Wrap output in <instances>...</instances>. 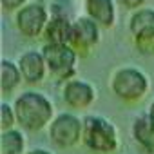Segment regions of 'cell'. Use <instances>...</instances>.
<instances>
[{
    "label": "cell",
    "mask_w": 154,
    "mask_h": 154,
    "mask_svg": "<svg viewBox=\"0 0 154 154\" xmlns=\"http://www.w3.org/2000/svg\"><path fill=\"white\" fill-rule=\"evenodd\" d=\"M15 114L17 123L24 132H40L51 125L54 120L53 102L40 91L27 89L15 98Z\"/></svg>",
    "instance_id": "obj_1"
},
{
    "label": "cell",
    "mask_w": 154,
    "mask_h": 154,
    "mask_svg": "<svg viewBox=\"0 0 154 154\" xmlns=\"http://www.w3.org/2000/svg\"><path fill=\"white\" fill-rule=\"evenodd\" d=\"M84 120V138L85 145L94 154H114L120 149V132L116 125L102 114H87Z\"/></svg>",
    "instance_id": "obj_2"
},
{
    "label": "cell",
    "mask_w": 154,
    "mask_h": 154,
    "mask_svg": "<svg viewBox=\"0 0 154 154\" xmlns=\"http://www.w3.org/2000/svg\"><path fill=\"white\" fill-rule=\"evenodd\" d=\"M109 87L118 100L125 103H138L149 94L150 78L140 67L123 65V67H118L111 74Z\"/></svg>",
    "instance_id": "obj_3"
},
{
    "label": "cell",
    "mask_w": 154,
    "mask_h": 154,
    "mask_svg": "<svg viewBox=\"0 0 154 154\" xmlns=\"http://www.w3.org/2000/svg\"><path fill=\"white\" fill-rule=\"evenodd\" d=\"M42 54L47 63V71L60 82H69L76 78V65H78V53L69 44H44Z\"/></svg>",
    "instance_id": "obj_4"
},
{
    "label": "cell",
    "mask_w": 154,
    "mask_h": 154,
    "mask_svg": "<svg viewBox=\"0 0 154 154\" xmlns=\"http://www.w3.org/2000/svg\"><path fill=\"white\" fill-rule=\"evenodd\" d=\"M47 136L51 143L58 149H72L82 143L84 138V120L74 112H58L51 125L47 127Z\"/></svg>",
    "instance_id": "obj_5"
},
{
    "label": "cell",
    "mask_w": 154,
    "mask_h": 154,
    "mask_svg": "<svg viewBox=\"0 0 154 154\" xmlns=\"http://www.w3.org/2000/svg\"><path fill=\"white\" fill-rule=\"evenodd\" d=\"M49 18H51V13L47 6L40 2H29L27 6H24L15 13V27L24 38L35 40L44 36Z\"/></svg>",
    "instance_id": "obj_6"
},
{
    "label": "cell",
    "mask_w": 154,
    "mask_h": 154,
    "mask_svg": "<svg viewBox=\"0 0 154 154\" xmlns=\"http://www.w3.org/2000/svg\"><path fill=\"white\" fill-rule=\"evenodd\" d=\"M100 38H102V27L87 15H82L72 20V36L69 45L78 53L80 58L91 56L96 45L100 44Z\"/></svg>",
    "instance_id": "obj_7"
},
{
    "label": "cell",
    "mask_w": 154,
    "mask_h": 154,
    "mask_svg": "<svg viewBox=\"0 0 154 154\" xmlns=\"http://www.w3.org/2000/svg\"><path fill=\"white\" fill-rule=\"evenodd\" d=\"M62 100L72 111H85L96 102V89L91 82L72 78L62 87Z\"/></svg>",
    "instance_id": "obj_8"
},
{
    "label": "cell",
    "mask_w": 154,
    "mask_h": 154,
    "mask_svg": "<svg viewBox=\"0 0 154 154\" xmlns=\"http://www.w3.org/2000/svg\"><path fill=\"white\" fill-rule=\"evenodd\" d=\"M17 63H18V69H20L22 76H24V82L29 84V85H36V84L44 82L45 76L49 74L42 51H36V49L24 51L18 56Z\"/></svg>",
    "instance_id": "obj_9"
},
{
    "label": "cell",
    "mask_w": 154,
    "mask_h": 154,
    "mask_svg": "<svg viewBox=\"0 0 154 154\" xmlns=\"http://www.w3.org/2000/svg\"><path fill=\"white\" fill-rule=\"evenodd\" d=\"M51 18L49 24L44 31V44H71V36H72V20H69V17L58 9H54V6H51Z\"/></svg>",
    "instance_id": "obj_10"
},
{
    "label": "cell",
    "mask_w": 154,
    "mask_h": 154,
    "mask_svg": "<svg viewBox=\"0 0 154 154\" xmlns=\"http://www.w3.org/2000/svg\"><path fill=\"white\" fill-rule=\"evenodd\" d=\"M85 15L94 20L102 29H111L116 24V2L114 0H84Z\"/></svg>",
    "instance_id": "obj_11"
},
{
    "label": "cell",
    "mask_w": 154,
    "mask_h": 154,
    "mask_svg": "<svg viewBox=\"0 0 154 154\" xmlns=\"http://www.w3.org/2000/svg\"><path fill=\"white\" fill-rule=\"evenodd\" d=\"M131 134H132L134 141L147 154H154V116L152 114L143 112V114L136 116L132 122V127H131Z\"/></svg>",
    "instance_id": "obj_12"
},
{
    "label": "cell",
    "mask_w": 154,
    "mask_h": 154,
    "mask_svg": "<svg viewBox=\"0 0 154 154\" xmlns=\"http://www.w3.org/2000/svg\"><path fill=\"white\" fill-rule=\"evenodd\" d=\"M22 84L24 76L18 69V63L9 58H2L0 60V91H2V96H11Z\"/></svg>",
    "instance_id": "obj_13"
},
{
    "label": "cell",
    "mask_w": 154,
    "mask_h": 154,
    "mask_svg": "<svg viewBox=\"0 0 154 154\" xmlns=\"http://www.w3.org/2000/svg\"><path fill=\"white\" fill-rule=\"evenodd\" d=\"M26 134L20 127L0 131V154H26Z\"/></svg>",
    "instance_id": "obj_14"
},
{
    "label": "cell",
    "mask_w": 154,
    "mask_h": 154,
    "mask_svg": "<svg viewBox=\"0 0 154 154\" xmlns=\"http://www.w3.org/2000/svg\"><path fill=\"white\" fill-rule=\"evenodd\" d=\"M147 27H154V9L152 8H141V9L132 11L129 17V24H127L131 36L138 35L140 31H143Z\"/></svg>",
    "instance_id": "obj_15"
},
{
    "label": "cell",
    "mask_w": 154,
    "mask_h": 154,
    "mask_svg": "<svg viewBox=\"0 0 154 154\" xmlns=\"http://www.w3.org/2000/svg\"><path fill=\"white\" fill-rule=\"evenodd\" d=\"M131 38H132V44L140 54L154 56V27H147Z\"/></svg>",
    "instance_id": "obj_16"
},
{
    "label": "cell",
    "mask_w": 154,
    "mask_h": 154,
    "mask_svg": "<svg viewBox=\"0 0 154 154\" xmlns=\"http://www.w3.org/2000/svg\"><path fill=\"white\" fill-rule=\"evenodd\" d=\"M15 127H18L15 107L4 100L0 103V131H9V129H15Z\"/></svg>",
    "instance_id": "obj_17"
},
{
    "label": "cell",
    "mask_w": 154,
    "mask_h": 154,
    "mask_svg": "<svg viewBox=\"0 0 154 154\" xmlns=\"http://www.w3.org/2000/svg\"><path fill=\"white\" fill-rule=\"evenodd\" d=\"M29 4V0H0V6L6 13H17L18 9H22L24 6Z\"/></svg>",
    "instance_id": "obj_18"
},
{
    "label": "cell",
    "mask_w": 154,
    "mask_h": 154,
    "mask_svg": "<svg viewBox=\"0 0 154 154\" xmlns=\"http://www.w3.org/2000/svg\"><path fill=\"white\" fill-rule=\"evenodd\" d=\"M145 2H147V0H118V4H120L122 8L129 9L131 13H132V11H136V9L145 8Z\"/></svg>",
    "instance_id": "obj_19"
},
{
    "label": "cell",
    "mask_w": 154,
    "mask_h": 154,
    "mask_svg": "<svg viewBox=\"0 0 154 154\" xmlns=\"http://www.w3.org/2000/svg\"><path fill=\"white\" fill-rule=\"evenodd\" d=\"M26 154H53V152L47 150V149H44V147H35V149H29Z\"/></svg>",
    "instance_id": "obj_20"
},
{
    "label": "cell",
    "mask_w": 154,
    "mask_h": 154,
    "mask_svg": "<svg viewBox=\"0 0 154 154\" xmlns=\"http://www.w3.org/2000/svg\"><path fill=\"white\" fill-rule=\"evenodd\" d=\"M147 112H149V114H152V116H154V100H152V102H150V105H149V111H147Z\"/></svg>",
    "instance_id": "obj_21"
}]
</instances>
